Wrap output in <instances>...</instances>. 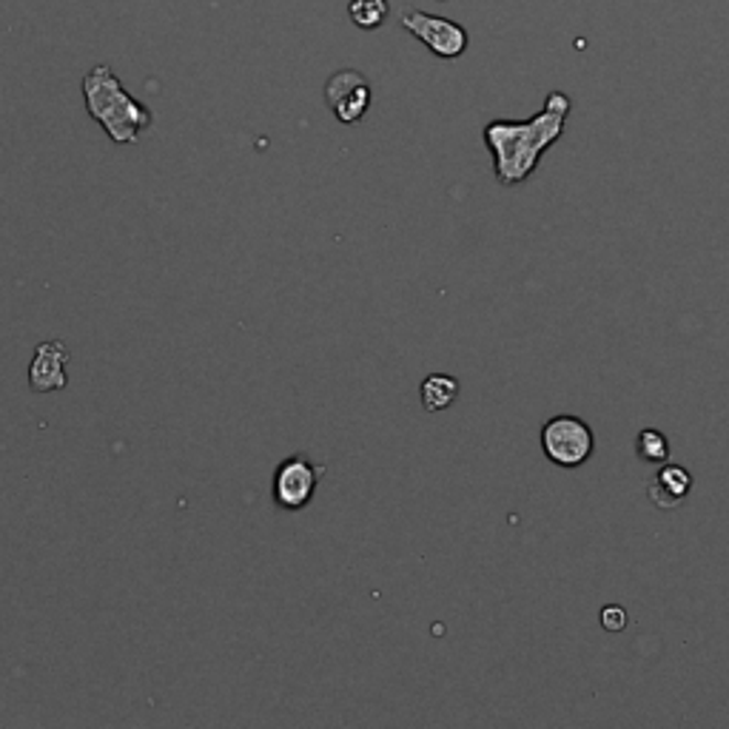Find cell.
I'll use <instances>...</instances> for the list:
<instances>
[{"mask_svg": "<svg viewBox=\"0 0 729 729\" xmlns=\"http://www.w3.org/2000/svg\"><path fill=\"white\" fill-rule=\"evenodd\" d=\"M670 439L661 434L659 427H644L639 436H635V454L641 461H650V465H664L670 461Z\"/></svg>", "mask_w": 729, "mask_h": 729, "instance_id": "10", "label": "cell"}, {"mask_svg": "<svg viewBox=\"0 0 729 729\" xmlns=\"http://www.w3.org/2000/svg\"><path fill=\"white\" fill-rule=\"evenodd\" d=\"M325 104L334 111V118L345 126H353L368 115L373 104V89L368 77L357 69H342L330 75L325 83Z\"/></svg>", "mask_w": 729, "mask_h": 729, "instance_id": "6", "label": "cell"}, {"mask_svg": "<svg viewBox=\"0 0 729 729\" xmlns=\"http://www.w3.org/2000/svg\"><path fill=\"white\" fill-rule=\"evenodd\" d=\"M542 450L547 461L558 465L565 470L581 468L592 456L596 447V436H592L590 425L578 416H553L542 425Z\"/></svg>", "mask_w": 729, "mask_h": 729, "instance_id": "3", "label": "cell"}, {"mask_svg": "<svg viewBox=\"0 0 729 729\" xmlns=\"http://www.w3.org/2000/svg\"><path fill=\"white\" fill-rule=\"evenodd\" d=\"M83 100L91 120L104 126L109 140L120 145L138 143L145 129H152L154 115L123 89V83L115 72L100 63L83 77Z\"/></svg>", "mask_w": 729, "mask_h": 729, "instance_id": "2", "label": "cell"}, {"mask_svg": "<svg viewBox=\"0 0 729 729\" xmlns=\"http://www.w3.org/2000/svg\"><path fill=\"white\" fill-rule=\"evenodd\" d=\"M348 14L359 29L371 32L388 21V0H351Z\"/></svg>", "mask_w": 729, "mask_h": 729, "instance_id": "11", "label": "cell"}, {"mask_svg": "<svg viewBox=\"0 0 729 729\" xmlns=\"http://www.w3.org/2000/svg\"><path fill=\"white\" fill-rule=\"evenodd\" d=\"M456 396H459V379L447 377V373H431V377L422 379L420 400L427 413L445 411V407L454 405Z\"/></svg>", "mask_w": 729, "mask_h": 729, "instance_id": "9", "label": "cell"}, {"mask_svg": "<svg viewBox=\"0 0 729 729\" xmlns=\"http://www.w3.org/2000/svg\"><path fill=\"white\" fill-rule=\"evenodd\" d=\"M573 100L565 91H551L544 106L530 120H490L482 138L493 157V177L499 186H522L536 172L544 152L565 134Z\"/></svg>", "mask_w": 729, "mask_h": 729, "instance_id": "1", "label": "cell"}, {"mask_svg": "<svg viewBox=\"0 0 729 729\" xmlns=\"http://www.w3.org/2000/svg\"><path fill=\"white\" fill-rule=\"evenodd\" d=\"M325 468L314 465L305 454L285 456L274 470V482H271V496L274 504L283 510H303L308 508L314 493L319 488Z\"/></svg>", "mask_w": 729, "mask_h": 729, "instance_id": "5", "label": "cell"}, {"mask_svg": "<svg viewBox=\"0 0 729 729\" xmlns=\"http://www.w3.org/2000/svg\"><path fill=\"white\" fill-rule=\"evenodd\" d=\"M648 493H650V502H653L655 508L661 510L678 508V504H684V499L693 493V474H689L684 465L664 461L659 474H655Z\"/></svg>", "mask_w": 729, "mask_h": 729, "instance_id": "8", "label": "cell"}, {"mask_svg": "<svg viewBox=\"0 0 729 729\" xmlns=\"http://www.w3.org/2000/svg\"><path fill=\"white\" fill-rule=\"evenodd\" d=\"M402 29L420 43H425L442 61H456L470 46L468 29L461 26V23L447 21V18H439V14L420 12V9H407L402 14Z\"/></svg>", "mask_w": 729, "mask_h": 729, "instance_id": "4", "label": "cell"}, {"mask_svg": "<svg viewBox=\"0 0 729 729\" xmlns=\"http://www.w3.org/2000/svg\"><path fill=\"white\" fill-rule=\"evenodd\" d=\"M627 624H630V619H627L624 607L619 605L601 607V627H605V630H610V633H621Z\"/></svg>", "mask_w": 729, "mask_h": 729, "instance_id": "12", "label": "cell"}, {"mask_svg": "<svg viewBox=\"0 0 729 729\" xmlns=\"http://www.w3.org/2000/svg\"><path fill=\"white\" fill-rule=\"evenodd\" d=\"M66 364H69V348L61 339L37 345L35 359L29 364V385H32V391H63L66 388Z\"/></svg>", "mask_w": 729, "mask_h": 729, "instance_id": "7", "label": "cell"}]
</instances>
